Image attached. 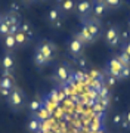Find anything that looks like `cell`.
Returning <instances> with one entry per match:
<instances>
[{"instance_id": "cell-1", "label": "cell", "mask_w": 130, "mask_h": 133, "mask_svg": "<svg viewBox=\"0 0 130 133\" xmlns=\"http://www.w3.org/2000/svg\"><path fill=\"white\" fill-rule=\"evenodd\" d=\"M6 102L12 111L18 112V111H22L28 105V98L21 87H15V89H12L10 95L6 98Z\"/></svg>"}, {"instance_id": "cell-2", "label": "cell", "mask_w": 130, "mask_h": 133, "mask_svg": "<svg viewBox=\"0 0 130 133\" xmlns=\"http://www.w3.org/2000/svg\"><path fill=\"white\" fill-rule=\"evenodd\" d=\"M81 25L89 30V33L92 34V37H93L95 42H98V40L102 37V34H104V25H102V21L101 19H98V18H95L93 15L87 16V18H83L81 19Z\"/></svg>"}, {"instance_id": "cell-3", "label": "cell", "mask_w": 130, "mask_h": 133, "mask_svg": "<svg viewBox=\"0 0 130 133\" xmlns=\"http://www.w3.org/2000/svg\"><path fill=\"white\" fill-rule=\"evenodd\" d=\"M36 50L42 53V55L47 59L49 64H52V62L55 61V58H56V50H58V49H56V44L53 42H50L47 38H43V40H40V42L37 43Z\"/></svg>"}, {"instance_id": "cell-4", "label": "cell", "mask_w": 130, "mask_h": 133, "mask_svg": "<svg viewBox=\"0 0 130 133\" xmlns=\"http://www.w3.org/2000/svg\"><path fill=\"white\" fill-rule=\"evenodd\" d=\"M120 33H121V28H120V25H117V24L110 25V27L105 30V33H104V40H105L108 48H117V46L121 44Z\"/></svg>"}, {"instance_id": "cell-5", "label": "cell", "mask_w": 130, "mask_h": 133, "mask_svg": "<svg viewBox=\"0 0 130 133\" xmlns=\"http://www.w3.org/2000/svg\"><path fill=\"white\" fill-rule=\"evenodd\" d=\"M72 76V68L71 65L68 64V62H61L56 68H55V71L52 74V78L56 83L59 84H64V83H67Z\"/></svg>"}, {"instance_id": "cell-6", "label": "cell", "mask_w": 130, "mask_h": 133, "mask_svg": "<svg viewBox=\"0 0 130 133\" xmlns=\"http://www.w3.org/2000/svg\"><path fill=\"white\" fill-rule=\"evenodd\" d=\"M15 65H16V62H15L13 52L5 50V52L2 53V56H0V70H2V76H10V74L15 71Z\"/></svg>"}, {"instance_id": "cell-7", "label": "cell", "mask_w": 130, "mask_h": 133, "mask_svg": "<svg viewBox=\"0 0 130 133\" xmlns=\"http://www.w3.org/2000/svg\"><path fill=\"white\" fill-rule=\"evenodd\" d=\"M83 50H84V44H83L77 37L72 36V37L68 40V53L76 59V58L83 55Z\"/></svg>"}, {"instance_id": "cell-8", "label": "cell", "mask_w": 130, "mask_h": 133, "mask_svg": "<svg viewBox=\"0 0 130 133\" xmlns=\"http://www.w3.org/2000/svg\"><path fill=\"white\" fill-rule=\"evenodd\" d=\"M92 6H93V0H77L76 14L80 16V19L87 18L92 15Z\"/></svg>"}, {"instance_id": "cell-9", "label": "cell", "mask_w": 130, "mask_h": 133, "mask_svg": "<svg viewBox=\"0 0 130 133\" xmlns=\"http://www.w3.org/2000/svg\"><path fill=\"white\" fill-rule=\"evenodd\" d=\"M123 66L124 65H121L120 61L117 59L115 56H112L108 59V62H106V68H105V71L106 74H110V76H114L118 80L120 78V74H121V70H123Z\"/></svg>"}, {"instance_id": "cell-10", "label": "cell", "mask_w": 130, "mask_h": 133, "mask_svg": "<svg viewBox=\"0 0 130 133\" xmlns=\"http://www.w3.org/2000/svg\"><path fill=\"white\" fill-rule=\"evenodd\" d=\"M65 16H64L62 10H61V8L59 6H52V8H49V10L46 12V22H47L50 27H52L55 22H58L59 19H64Z\"/></svg>"}, {"instance_id": "cell-11", "label": "cell", "mask_w": 130, "mask_h": 133, "mask_svg": "<svg viewBox=\"0 0 130 133\" xmlns=\"http://www.w3.org/2000/svg\"><path fill=\"white\" fill-rule=\"evenodd\" d=\"M74 37H77L83 44H92V43H95V40H93V37H92V34L89 33V30H87L86 27H83V25H81V28L74 34Z\"/></svg>"}, {"instance_id": "cell-12", "label": "cell", "mask_w": 130, "mask_h": 133, "mask_svg": "<svg viewBox=\"0 0 130 133\" xmlns=\"http://www.w3.org/2000/svg\"><path fill=\"white\" fill-rule=\"evenodd\" d=\"M108 12H110V10L106 9L105 3H101V2H93V6H92V15H93L95 18L101 19V18H104Z\"/></svg>"}, {"instance_id": "cell-13", "label": "cell", "mask_w": 130, "mask_h": 133, "mask_svg": "<svg viewBox=\"0 0 130 133\" xmlns=\"http://www.w3.org/2000/svg\"><path fill=\"white\" fill-rule=\"evenodd\" d=\"M76 6H77V0H64V3L59 8L62 10L64 16L70 14H76Z\"/></svg>"}, {"instance_id": "cell-14", "label": "cell", "mask_w": 130, "mask_h": 133, "mask_svg": "<svg viewBox=\"0 0 130 133\" xmlns=\"http://www.w3.org/2000/svg\"><path fill=\"white\" fill-rule=\"evenodd\" d=\"M3 19L9 24V27H19L21 24V15H16V14H10V12H6L3 14Z\"/></svg>"}, {"instance_id": "cell-15", "label": "cell", "mask_w": 130, "mask_h": 133, "mask_svg": "<svg viewBox=\"0 0 130 133\" xmlns=\"http://www.w3.org/2000/svg\"><path fill=\"white\" fill-rule=\"evenodd\" d=\"M15 36V42H16V48H25V46H28L30 42H31V38L27 36V34H24L22 31H18L16 34H13Z\"/></svg>"}, {"instance_id": "cell-16", "label": "cell", "mask_w": 130, "mask_h": 133, "mask_svg": "<svg viewBox=\"0 0 130 133\" xmlns=\"http://www.w3.org/2000/svg\"><path fill=\"white\" fill-rule=\"evenodd\" d=\"M40 127H42V121L39 120V117L34 114L33 117H30L28 120V124H27V129H28L31 133H39L40 132Z\"/></svg>"}, {"instance_id": "cell-17", "label": "cell", "mask_w": 130, "mask_h": 133, "mask_svg": "<svg viewBox=\"0 0 130 133\" xmlns=\"http://www.w3.org/2000/svg\"><path fill=\"white\" fill-rule=\"evenodd\" d=\"M3 49L8 52H13L16 49V42H15V36L13 34H8L3 37Z\"/></svg>"}, {"instance_id": "cell-18", "label": "cell", "mask_w": 130, "mask_h": 133, "mask_svg": "<svg viewBox=\"0 0 130 133\" xmlns=\"http://www.w3.org/2000/svg\"><path fill=\"white\" fill-rule=\"evenodd\" d=\"M15 81L10 76H2L0 77V89H5V90L12 92V89H15Z\"/></svg>"}, {"instance_id": "cell-19", "label": "cell", "mask_w": 130, "mask_h": 133, "mask_svg": "<svg viewBox=\"0 0 130 133\" xmlns=\"http://www.w3.org/2000/svg\"><path fill=\"white\" fill-rule=\"evenodd\" d=\"M19 31H22L24 34H27V36H28V37L33 40V37H34V30H33V25L30 24L28 21H21Z\"/></svg>"}, {"instance_id": "cell-20", "label": "cell", "mask_w": 130, "mask_h": 133, "mask_svg": "<svg viewBox=\"0 0 130 133\" xmlns=\"http://www.w3.org/2000/svg\"><path fill=\"white\" fill-rule=\"evenodd\" d=\"M33 59H34V64H36L37 66H46V65H49L47 59H46V58H44L40 52H37V50H34Z\"/></svg>"}, {"instance_id": "cell-21", "label": "cell", "mask_w": 130, "mask_h": 133, "mask_svg": "<svg viewBox=\"0 0 130 133\" xmlns=\"http://www.w3.org/2000/svg\"><path fill=\"white\" fill-rule=\"evenodd\" d=\"M42 107H43V104L39 99H33L28 102V109H30V112H33V114H37L40 109H42Z\"/></svg>"}, {"instance_id": "cell-22", "label": "cell", "mask_w": 130, "mask_h": 133, "mask_svg": "<svg viewBox=\"0 0 130 133\" xmlns=\"http://www.w3.org/2000/svg\"><path fill=\"white\" fill-rule=\"evenodd\" d=\"M104 3L108 10H117L123 6V0H105Z\"/></svg>"}, {"instance_id": "cell-23", "label": "cell", "mask_w": 130, "mask_h": 133, "mask_svg": "<svg viewBox=\"0 0 130 133\" xmlns=\"http://www.w3.org/2000/svg\"><path fill=\"white\" fill-rule=\"evenodd\" d=\"M98 98H99V99H106V98H110V89H108L105 84L101 86V87H98Z\"/></svg>"}, {"instance_id": "cell-24", "label": "cell", "mask_w": 130, "mask_h": 133, "mask_svg": "<svg viewBox=\"0 0 130 133\" xmlns=\"http://www.w3.org/2000/svg\"><path fill=\"white\" fill-rule=\"evenodd\" d=\"M8 12H10V14H16V15H19V14H21V3H19V2H16V0L10 2L9 10H8Z\"/></svg>"}, {"instance_id": "cell-25", "label": "cell", "mask_w": 130, "mask_h": 133, "mask_svg": "<svg viewBox=\"0 0 130 133\" xmlns=\"http://www.w3.org/2000/svg\"><path fill=\"white\" fill-rule=\"evenodd\" d=\"M123 120H124V114H121V112H115L112 115V124L114 126H121Z\"/></svg>"}, {"instance_id": "cell-26", "label": "cell", "mask_w": 130, "mask_h": 133, "mask_svg": "<svg viewBox=\"0 0 130 133\" xmlns=\"http://www.w3.org/2000/svg\"><path fill=\"white\" fill-rule=\"evenodd\" d=\"M74 61H76V64H77L80 68H87V64H89V61H87V58L84 56V55H81V56L76 58Z\"/></svg>"}, {"instance_id": "cell-27", "label": "cell", "mask_w": 130, "mask_h": 133, "mask_svg": "<svg viewBox=\"0 0 130 133\" xmlns=\"http://www.w3.org/2000/svg\"><path fill=\"white\" fill-rule=\"evenodd\" d=\"M115 58L120 61V64L121 65H127V66H130V58L127 56V55H124V53H120V55H115Z\"/></svg>"}, {"instance_id": "cell-28", "label": "cell", "mask_w": 130, "mask_h": 133, "mask_svg": "<svg viewBox=\"0 0 130 133\" xmlns=\"http://www.w3.org/2000/svg\"><path fill=\"white\" fill-rule=\"evenodd\" d=\"M8 34H9V24L3 19V22H2V25H0V37H5V36H8Z\"/></svg>"}, {"instance_id": "cell-29", "label": "cell", "mask_w": 130, "mask_h": 133, "mask_svg": "<svg viewBox=\"0 0 130 133\" xmlns=\"http://www.w3.org/2000/svg\"><path fill=\"white\" fill-rule=\"evenodd\" d=\"M120 49H121V53H124V55H127V56L130 58V40H127V42H124V43H121Z\"/></svg>"}, {"instance_id": "cell-30", "label": "cell", "mask_w": 130, "mask_h": 133, "mask_svg": "<svg viewBox=\"0 0 130 133\" xmlns=\"http://www.w3.org/2000/svg\"><path fill=\"white\" fill-rule=\"evenodd\" d=\"M117 78L114 76H110V74H106V77H105V86L106 87H111V86H115L117 84Z\"/></svg>"}, {"instance_id": "cell-31", "label": "cell", "mask_w": 130, "mask_h": 133, "mask_svg": "<svg viewBox=\"0 0 130 133\" xmlns=\"http://www.w3.org/2000/svg\"><path fill=\"white\" fill-rule=\"evenodd\" d=\"M130 77V66H123V70H121V74H120V78L118 80H126V78H129Z\"/></svg>"}, {"instance_id": "cell-32", "label": "cell", "mask_w": 130, "mask_h": 133, "mask_svg": "<svg viewBox=\"0 0 130 133\" xmlns=\"http://www.w3.org/2000/svg\"><path fill=\"white\" fill-rule=\"evenodd\" d=\"M121 127L130 129V109L124 114V120H123V124H121Z\"/></svg>"}, {"instance_id": "cell-33", "label": "cell", "mask_w": 130, "mask_h": 133, "mask_svg": "<svg viewBox=\"0 0 130 133\" xmlns=\"http://www.w3.org/2000/svg\"><path fill=\"white\" fill-rule=\"evenodd\" d=\"M120 38H121V43H124V42H127V40H130V31H127V30H121Z\"/></svg>"}, {"instance_id": "cell-34", "label": "cell", "mask_w": 130, "mask_h": 133, "mask_svg": "<svg viewBox=\"0 0 130 133\" xmlns=\"http://www.w3.org/2000/svg\"><path fill=\"white\" fill-rule=\"evenodd\" d=\"M64 22H65V18H64V19H59L58 22H55V24L52 25V28H53V30H61V28L64 27Z\"/></svg>"}, {"instance_id": "cell-35", "label": "cell", "mask_w": 130, "mask_h": 133, "mask_svg": "<svg viewBox=\"0 0 130 133\" xmlns=\"http://www.w3.org/2000/svg\"><path fill=\"white\" fill-rule=\"evenodd\" d=\"M21 2H22L25 6H30V5H34V3H36V0H21Z\"/></svg>"}, {"instance_id": "cell-36", "label": "cell", "mask_w": 130, "mask_h": 133, "mask_svg": "<svg viewBox=\"0 0 130 133\" xmlns=\"http://www.w3.org/2000/svg\"><path fill=\"white\" fill-rule=\"evenodd\" d=\"M62 3H64V0H55V5L56 6H61Z\"/></svg>"}, {"instance_id": "cell-37", "label": "cell", "mask_w": 130, "mask_h": 133, "mask_svg": "<svg viewBox=\"0 0 130 133\" xmlns=\"http://www.w3.org/2000/svg\"><path fill=\"white\" fill-rule=\"evenodd\" d=\"M46 2H49V0H36V3H46Z\"/></svg>"}, {"instance_id": "cell-38", "label": "cell", "mask_w": 130, "mask_h": 133, "mask_svg": "<svg viewBox=\"0 0 130 133\" xmlns=\"http://www.w3.org/2000/svg\"><path fill=\"white\" fill-rule=\"evenodd\" d=\"M118 99H120V96H118V95L114 96V102H118Z\"/></svg>"}, {"instance_id": "cell-39", "label": "cell", "mask_w": 130, "mask_h": 133, "mask_svg": "<svg viewBox=\"0 0 130 133\" xmlns=\"http://www.w3.org/2000/svg\"><path fill=\"white\" fill-rule=\"evenodd\" d=\"M2 22H3V14H0V25H2Z\"/></svg>"}, {"instance_id": "cell-40", "label": "cell", "mask_w": 130, "mask_h": 133, "mask_svg": "<svg viewBox=\"0 0 130 133\" xmlns=\"http://www.w3.org/2000/svg\"><path fill=\"white\" fill-rule=\"evenodd\" d=\"M93 2H101V3H104V2H105V0H93Z\"/></svg>"}, {"instance_id": "cell-41", "label": "cell", "mask_w": 130, "mask_h": 133, "mask_svg": "<svg viewBox=\"0 0 130 133\" xmlns=\"http://www.w3.org/2000/svg\"><path fill=\"white\" fill-rule=\"evenodd\" d=\"M129 30H130V18H129Z\"/></svg>"}]
</instances>
